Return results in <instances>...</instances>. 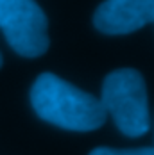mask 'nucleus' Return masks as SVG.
Segmentation results:
<instances>
[{"mask_svg": "<svg viewBox=\"0 0 154 155\" xmlns=\"http://www.w3.org/2000/svg\"><path fill=\"white\" fill-rule=\"evenodd\" d=\"M0 66H2V54H0Z\"/></svg>", "mask_w": 154, "mask_h": 155, "instance_id": "nucleus-6", "label": "nucleus"}, {"mask_svg": "<svg viewBox=\"0 0 154 155\" xmlns=\"http://www.w3.org/2000/svg\"><path fill=\"white\" fill-rule=\"evenodd\" d=\"M31 104L41 120L75 132L97 130L104 125L108 116L97 96L72 86L54 73H41L34 80Z\"/></svg>", "mask_w": 154, "mask_h": 155, "instance_id": "nucleus-1", "label": "nucleus"}, {"mask_svg": "<svg viewBox=\"0 0 154 155\" xmlns=\"http://www.w3.org/2000/svg\"><path fill=\"white\" fill-rule=\"evenodd\" d=\"M0 29L18 55L40 57L48 50V20L36 2L0 0Z\"/></svg>", "mask_w": 154, "mask_h": 155, "instance_id": "nucleus-3", "label": "nucleus"}, {"mask_svg": "<svg viewBox=\"0 0 154 155\" xmlns=\"http://www.w3.org/2000/svg\"><path fill=\"white\" fill-rule=\"evenodd\" d=\"M149 23H154V0H108L93 15L95 29L113 36L135 32Z\"/></svg>", "mask_w": 154, "mask_h": 155, "instance_id": "nucleus-4", "label": "nucleus"}, {"mask_svg": "<svg viewBox=\"0 0 154 155\" xmlns=\"http://www.w3.org/2000/svg\"><path fill=\"white\" fill-rule=\"evenodd\" d=\"M99 100L124 136L140 137L147 134L151 125L149 98L145 80L140 71L133 68L111 71L102 82Z\"/></svg>", "mask_w": 154, "mask_h": 155, "instance_id": "nucleus-2", "label": "nucleus"}, {"mask_svg": "<svg viewBox=\"0 0 154 155\" xmlns=\"http://www.w3.org/2000/svg\"><path fill=\"white\" fill-rule=\"evenodd\" d=\"M90 155H154V148H106L99 146L90 152Z\"/></svg>", "mask_w": 154, "mask_h": 155, "instance_id": "nucleus-5", "label": "nucleus"}]
</instances>
